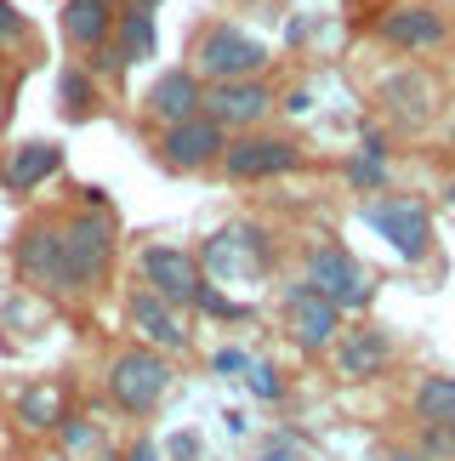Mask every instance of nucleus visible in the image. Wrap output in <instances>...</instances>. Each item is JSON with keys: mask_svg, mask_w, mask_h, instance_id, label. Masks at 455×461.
Segmentation results:
<instances>
[{"mask_svg": "<svg viewBox=\"0 0 455 461\" xmlns=\"http://www.w3.org/2000/svg\"><path fill=\"white\" fill-rule=\"evenodd\" d=\"M171 382H177V370H171L165 353H154V348H120L114 359H109V399H114V411H126V416H154L165 404L171 393Z\"/></svg>", "mask_w": 455, "mask_h": 461, "instance_id": "nucleus-1", "label": "nucleus"}, {"mask_svg": "<svg viewBox=\"0 0 455 461\" xmlns=\"http://www.w3.org/2000/svg\"><path fill=\"white\" fill-rule=\"evenodd\" d=\"M58 234H63V251H68V268H75V285L92 291L109 279L114 268V251H120V222L109 211H75V217H58Z\"/></svg>", "mask_w": 455, "mask_h": 461, "instance_id": "nucleus-2", "label": "nucleus"}, {"mask_svg": "<svg viewBox=\"0 0 455 461\" xmlns=\"http://www.w3.org/2000/svg\"><path fill=\"white\" fill-rule=\"evenodd\" d=\"M273 262H279V245L262 222L217 228L200 251V268H211V285H222V279H262V274H273Z\"/></svg>", "mask_w": 455, "mask_h": 461, "instance_id": "nucleus-3", "label": "nucleus"}, {"mask_svg": "<svg viewBox=\"0 0 455 461\" xmlns=\"http://www.w3.org/2000/svg\"><path fill=\"white\" fill-rule=\"evenodd\" d=\"M364 222H370L376 234L393 245V257L410 262V268L433 257V211H427V200H415V194H376V200H364Z\"/></svg>", "mask_w": 455, "mask_h": 461, "instance_id": "nucleus-4", "label": "nucleus"}, {"mask_svg": "<svg viewBox=\"0 0 455 461\" xmlns=\"http://www.w3.org/2000/svg\"><path fill=\"white\" fill-rule=\"evenodd\" d=\"M302 279L319 296H330L342 313H364L376 303V279L359 268V257L347 251V245H308V257H302Z\"/></svg>", "mask_w": 455, "mask_h": 461, "instance_id": "nucleus-5", "label": "nucleus"}, {"mask_svg": "<svg viewBox=\"0 0 455 461\" xmlns=\"http://www.w3.org/2000/svg\"><path fill=\"white\" fill-rule=\"evenodd\" d=\"M268 63H273L268 46H262L251 29H234V23H211L200 34V46H194V68L211 86H222V80H262Z\"/></svg>", "mask_w": 455, "mask_h": 461, "instance_id": "nucleus-6", "label": "nucleus"}, {"mask_svg": "<svg viewBox=\"0 0 455 461\" xmlns=\"http://www.w3.org/2000/svg\"><path fill=\"white\" fill-rule=\"evenodd\" d=\"M12 257H17V274H23L40 296H80L75 268H68V251H63V234H58V222H51V217L46 222H29Z\"/></svg>", "mask_w": 455, "mask_h": 461, "instance_id": "nucleus-7", "label": "nucleus"}, {"mask_svg": "<svg viewBox=\"0 0 455 461\" xmlns=\"http://www.w3.org/2000/svg\"><path fill=\"white\" fill-rule=\"evenodd\" d=\"M217 166L234 183H268V176H290L302 166V149L290 137H273V131H239V137H228Z\"/></svg>", "mask_w": 455, "mask_h": 461, "instance_id": "nucleus-8", "label": "nucleus"}, {"mask_svg": "<svg viewBox=\"0 0 455 461\" xmlns=\"http://www.w3.org/2000/svg\"><path fill=\"white\" fill-rule=\"evenodd\" d=\"M285 336L302 353H330V348H336V336H342V308L330 303V296L313 291L302 274L285 285Z\"/></svg>", "mask_w": 455, "mask_h": 461, "instance_id": "nucleus-9", "label": "nucleus"}, {"mask_svg": "<svg viewBox=\"0 0 455 461\" xmlns=\"http://www.w3.org/2000/svg\"><path fill=\"white\" fill-rule=\"evenodd\" d=\"M137 274H143V285H148L154 296H165L171 308H194V296H200V285H205L200 257L183 251V245H165V240L143 245V257H137Z\"/></svg>", "mask_w": 455, "mask_h": 461, "instance_id": "nucleus-10", "label": "nucleus"}, {"mask_svg": "<svg viewBox=\"0 0 455 461\" xmlns=\"http://www.w3.org/2000/svg\"><path fill=\"white\" fill-rule=\"evenodd\" d=\"M273 92L268 80H222V86H205V120H217L222 131H256L262 120L273 114Z\"/></svg>", "mask_w": 455, "mask_h": 461, "instance_id": "nucleus-11", "label": "nucleus"}, {"mask_svg": "<svg viewBox=\"0 0 455 461\" xmlns=\"http://www.w3.org/2000/svg\"><path fill=\"white\" fill-rule=\"evenodd\" d=\"M222 149H228V131L217 126V120H205V114L183 120V126H165L160 143H154L160 166H171V171H205V166L222 159Z\"/></svg>", "mask_w": 455, "mask_h": 461, "instance_id": "nucleus-12", "label": "nucleus"}, {"mask_svg": "<svg viewBox=\"0 0 455 461\" xmlns=\"http://www.w3.org/2000/svg\"><path fill=\"white\" fill-rule=\"evenodd\" d=\"M126 319H131V330L143 336V348L165 353V359H171V353H188V348H194V336H188V325H183V308H171L165 296H154L148 285L131 291Z\"/></svg>", "mask_w": 455, "mask_h": 461, "instance_id": "nucleus-13", "label": "nucleus"}, {"mask_svg": "<svg viewBox=\"0 0 455 461\" xmlns=\"http://www.w3.org/2000/svg\"><path fill=\"white\" fill-rule=\"evenodd\" d=\"M330 359H336L342 382H376L393 365V336L381 325H347L336 336V348H330Z\"/></svg>", "mask_w": 455, "mask_h": 461, "instance_id": "nucleus-14", "label": "nucleus"}, {"mask_svg": "<svg viewBox=\"0 0 455 461\" xmlns=\"http://www.w3.org/2000/svg\"><path fill=\"white\" fill-rule=\"evenodd\" d=\"M58 171H63V149L46 143V137H29V143L6 149V159H0V188L6 194H34Z\"/></svg>", "mask_w": 455, "mask_h": 461, "instance_id": "nucleus-15", "label": "nucleus"}, {"mask_svg": "<svg viewBox=\"0 0 455 461\" xmlns=\"http://www.w3.org/2000/svg\"><path fill=\"white\" fill-rule=\"evenodd\" d=\"M143 109L160 120V126H183V120H194L205 109V86H200L194 68H165V75L148 86Z\"/></svg>", "mask_w": 455, "mask_h": 461, "instance_id": "nucleus-16", "label": "nucleus"}, {"mask_svg": "<svg viewBox=\"0 0 455 461\" xmlns=\"http://www.w3.org/2000/svg\"><path fill=\"white\" fill-rule=\"evenodd\" d=\"M376 34H381V41H393L398 51H433V46L450 34V23H444L433 6H393V12L376 23Z\"/></svg>", "mask_w": 455, "mask_h": 461, "instance_id": "nucleus-17", "label": "nucleus"}, {"mask_svg": "<svg viewBox=\"0 0 455 461\" xmlns=\"http://www.w3.org/2000/svg\"><path fill=\"white\" fill-rule=\"evenodd\" d=\"M114 0H63V41L80 51H97L114 29Z\"/></svg>", "mask_w": 455, "mask_h": 461, "instance_id": "nucleus-18", "label": "nucleus"}, {"mask_svg": "<svg viewBox=\"0 0 455 461\" xmlns=\"http://www.w3.org/2000/svg\"><path fill=\"white\" fill-rule=\"evenodd\" d=\"M393 183V166H388V137L381 131H364V149L347 159V188H359V194H388Z\"/></svg>", "mask_w": 455, "mask_h": 461, "instance_id": "nucleus-19", "label": "nucleus"}, {"mask_svg": "<svg viewBox=\"0 0 455 461\" xmlns=\"http://www.w3.org/2000/svg\"><path fill=\"white\" fill-rule=\"evenodd\" d=\"M410 411L422 428H455V376H444V370L422 376L410 393Z\"/></svg>", "mask_w": 455, "mask_h": 461, "instance_id": "nucleus-20", "label": "nucleus"}, {"mask_svg": "<svg viewBox=\"0 0 455 461\" xmlns=\"http://www.w3.org/2000/svg\"><path fill=\"white\" fill-rule=\"evenodd\" d=\"M381 97H388V114H398L405 126H422L427 109H433V86H427V75H398V80L381 86Z\"/></svg>", "mask_w": 455, "mask_h": 461, "instance_id": "nucleus-21", "label": "nucleus"}, {"mask_svg": "<svg viewBox=\"0 0 455 461\" xmlns=\"http://www.w3.org/2000/svg\"><path fill=\"white\" fill-rule=\"evenodd\" d=\"M63 421V393L51 382H34L17 393V428H29V433H51Z\"/></svg>", "mask_w": 455, "mask_h": 461, "instance_id": "nucleus-22", "label": "nucleus"}, {"mask_svg": "<svg viewBox=\"0 0 455 461\" xmlns=\"http://www.w3.org/2000/svg\"><path fill=\"white\" fill-rule=\"evenodd\" d=\"M120 51H126V63H143V58H154V12L148 6H131L120 12Z\"/></svg>", "mask_w": 455, "mask_h": 461, "instance_id": "nucleus-23", "label": "nucleus"}, {"mask_svg": "<svg viewBox=\"0 0 455 461\" xmlns=\"http://www.w3.org/2000/svg\"><path fill=\"white\" fill-rule=\"evenodd\" d=\"M58 109H63V120H85L97 109V86H92V75L85 68H63V80H58Z\"/></svg>", "mask_w": 455, "mask_h": 461, "instance_id": "nucleus-24", "label": "nucleus"}, {"mask_svg": "<svg viewBox=\"0 0 455 461\" xmlns=\"http://www.w3.org/2000/svg\"><path fill=\"white\" fill-rule=\"evenodd\" d=\"M245 387H251L262 404H279V399H285V376H279V365H268V359H251V365H245Z\"/></svg>", "mask_w": 455, "mask_h": 461, "instance_id": "nucleus-25", "label": "nucleus"}, {"mask_svg": "<svg viewBox=\"0 0 455 461\" xmlns=\"http://www.w3.org/2000/svg\"><path fill=\"white\" fill-rule=\"evenodd\" d=\"M194 308H200V313H211V319H228V325H239V319H251V308H245V303H234V296H222V285H211V279L200 285Z\"/></svg>", "mask_w": 455, "mask_h": 461, "instance_id": "nucleus-26", "label": "nucleus"}, {"mask_svg": "<svg viewBox=\"0 0 455 461\" xmlns=\"http://www.w3.org/2000/svg\"><path fill=\"white\" fill-rule=\"evenodd\" d=\"M160 456H165V461H205V438H200L194 428H177V433L160 445Z\"/></svg>", "mask_w": 455, "mask_h": 461, "instance_id": "nucleus-27", "label": "nucleus"}, {"mask_svg": "<svg viewBox=\"0 0 455 461\" xmlns=\"http://www.w3.org/2000/svg\"><path fill=\"white\" fill-rule=\"evenodd\" d=\"M415 450H427L433 461H455V428H422L415 433Z\"/></svg>", "mask_w": 455, "mask_h": 461, "instance_id": "nucleus-28", "label": "nucleus"}, {"mask_svg": "<svg viewBox=\"0 0 455 461\" xmlns=\"http://www.w3.org/2000/svg\"><path fill=\"white\" fill-rule=\"evenodd\" d=\"M58 438H63V450H85V445H92V421H85V416H68L63 411V421H58Z\"/></svg>", "mask_w": 455, "mask_h": 461, "instance_id": "nucleus-29", "label": "nucleus"}, {"mask_svg": "<svg viewBox=\"0 0 455 461\" xmlns=\"http://www.w3.org/2000/svg\"><path fill=\"white\" fill-rule=\"evenodd\" d=\"M17 41H29V17L12 0H0V46H17Z\"/></svg>", "mask_w": 455, "mask_h": 461, "instance_id": "nucleus-30", "label": "nucleus"}, {"mask_svg": "<svg viewBox=\"0 0 455 461\" xmlns=\"http://www.w3.org/2000/svg\"><path fill=\"white\" fill-rule=\"evenodd\" d=\"M120 68H126V51H120L114 41H103V46L92 51V63H85V75L97 80V75H120Z\"/></svg>", "mask_w": 455, "mask_h": 461, "instance_id": "nucleus-31", "label": "nucleus"}, {"mask_svg": "<svg viewBox=\"0 0 455 461\" xmlns=\"http://www.w3.org/2000/svg\"><path fill=\"white\" fill-rule=\"evenodd\" d=\"M256 461H313V456H308L302 445H296L290 433H279V438H268V445L256 450Z\"/></svg>", "mask_w": 455, "mask_h": 461, "instance_id": "nucleus-32", "label": "nucleus"}, {"mask_svg": "<svg viewBox=\"0 0 455 461\" xmlns=\"http://www.w3.org/2000/svg\"><path fill=\"white\" fill-rule=\"evenodd\" d=\"M245 365H251V353H245V348H222V353H211V370H217V376H234V370H245Z\"/></svg>", "mask_w": 455, "mask_h": 461, "instance_id": "nucleus-33", "label": "nucleus"}, {"mask_svg": "<svg viewBox=\"0 0 455 461\" xmlns=\"http://www.w3.org/2000/svg\"><path fill=\"white\" fill-rule=\"evenodd\" d=\"M120 461H165V456H160V445H154V438H131Z\"/></svg>", "mask_w": 455, "mask_h": 461, "instance_id": "nucleus-34", "label": "nucleus"}, {"mask_svg": "<svg viewBox=\"0 0 455 461\" xmlns=\"http://www.w3.org/2000/svg\"><path fill=\"white\" fill-rule=\"evenodd\" d=\"M388 461H433V456H427V450H415V445H393Z\"/></svg>", "mask_w": 455, "mask_h": 461, "instance_id": "nucleus-35", "label": "nucleus"}, {"mask_svg": "<svg viewBox=\"0 0 455 461\" xmlns=\"http://www.w3.org/2000/svg\"><path fill=\"white\" fill-rule=\"evenodd\" d=\"M308 103H313L308 92H290V97H285V109H290V114H308Z\"/></svg>", "mask_w": 455, "mask_h": 461, "instance_id": "nucleus-36", "label": "nucleus"}, {"mask_svg": "<svg viewBox=\"0 0 455 461\" xmlns=\"http://www.w3.org/2000/svg\"><path fill=\"white\" fill-rule=\"evenodd\" d=\"M444 200H450V205H455V183H444Z\"/></svg>", "mask_w": 455, "mask_h": 461, "instance_id": "nucleus-37", "label": "nucleus"}, {"mask_svg": "<svg viewBox=\"0 0 455 461\" xmlns=\"http://www.w3.org/2000/svg\"><path fill=\"white\" fill-rule=\"evenodd\" d=\"M137 6H148V12H154V6H160V0H137Z\"/></svg>", "mask_w": 455, "mask_h": 461, "instance_id": "nucleus-38", "label": "nucleus"}, {"mask_svg": "<svg viewBox=\"0 0 455 461\" xmlns=\"http://www.w3.org/2000/svg\"><path fill=\"white\" fill-rule=\"evenodd\" d=\"M0 80H6V58H0Z\"/></svg>", "mask_w": 455, "mask_h": 461, "instance_id": "nucleus-39", "label": "nucleus"}]
</instances>
